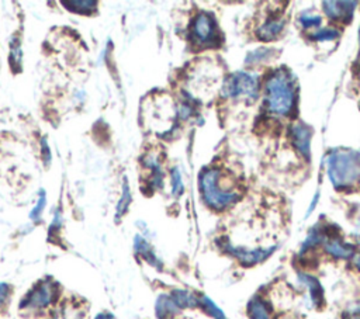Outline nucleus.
<instances>
[{
  "label": "nucleus",
  "mask_w": 360,
  "mask_h": 319,
  "mask_svg": "<svg viewBox=\"0 0 360 319\" xmlns=\"http://www.w3.org/2000/svg\"><path fill=\"white\" fill-rule=\"evenodd\" d=\"M292 76L284 70L274 72L264 84V105L271 114L288 115L294 107Z\"/></svg>",
  "instance_id": "1"
},
{
  "label": "nucleus",
  "mask_w": 360,
  "mask_h": 319,
  "mask_svg": "<svg viewBox=\"0 0 360 319\" xmlns=\"http://www.w3.org/2000/svg\"><path fill=\"white\" fill-rule=\"evenodd\" d=\"M328 176L336 188H347L360 180V155L349 149L333 150L328 157Z\"/></svg>",
  "instance_id": "2"
},
{
  "label": "nucleus",
  "mask_w": 360,
  "mask_h": 319,
  "mask_svg": "<svg viewBox=\"0 0 360 319\" xmlns=\"http://www.w3.org/2000/svg\"><path fill=\"white\" fill-rule=\"evenodd\" d=\"M219 170L207 169L200 176V187L202 198L208 207L217 211H222L231 207L236 200L238 194L229 190H224L219 185Z\"/></svg>",
  "instance_id": "3"
},
{
  "label": "nucleus",
  "mask_w": 360,
  "mask_h": 319,
  "mask_svg": "<svg viewBox=\"0 0 360 319\" xmlns=\"http://www.w3.org/2000/svg\"><path fill=\"white\" fill-rule=\"evenodd\" d=\"M257 93V77L246 72H236L228 76L222 84V94L229 98H246L249 101H255Z\"/></svg>",
  "instance_id": "4"
},
{
  "label": "nucleus",
  "mask_w": 360,
  "mask_h": 319,
  "mask_svg": "<svg viewBox=\"0 0 360 319\" xmlns=\"http://www.w3.org/2000/svg\"><path fill=\"white\" fill-rule=\"evenodd\" d=\"M221 247L225 253L235 257L245 267H252V266H256L259 263H263L276 250V246L249 249V247H245V246H235L228 240H224L221 243Z\"/></svg>",
  "instance_id": "5"
},
{
  "label": "nucleus",
  "mask_w": 360,
  "mask_h": 319,
  "mask_svg": "<svg viewBox=\"0 0 360 319\" xmlns=\"http://www.w3.org/2000/svg\"><path fill=\"white\" fill-rule=\"evenodd\" d=\"M56 285L51 280L38 282L21 301L20 306L22 309L39 311L49 306L56 298Z\"/></svg>",
  "instance_id": "6"
},
{
  "label": "nucleus",
  "mask_w": 360,
  "mask_h": 319,
  "mask_svg": "<svg viewBox=\"0 0 360 319\" xmlns=\"http://www.w3.org/2000/svg\"><path fill=\"white\" fill-rule=\"evenodd\" d=\"M322 249L328 256L336 260H352L356 253L354 246L345 242L338 233H328L322 243Z\"/></svg>",
  "instance_id": "7"
},
{
  "label": "nucleus",
  "mask_w": 360,
  "mask_h": 319,
  "mask_svg": "<svg viewBox=\"0 0 360 319\" xmlns=\"http://www.w3.org/2000/svg\"><path fill=\"white\" fill-rule=\"evenodd\" d=\"M191 32H193V38L195 42L198 44H212L217 38V28H215V22L211 18V15L202 13L198 14L194 18L193 27H191Z\"/></svg>",
  "instance_id": "8"
},
{
  "label": "nucleus",
  "mask_w": 360,
  "mask_h": 319,
  "mask_svg": "<svg viewBox=\"0 0 360 319\" xmlns=\"http://www.w3.org/2000/svg\"><path fill=\"white\" fill-rule=\"evenodd\" d=\"M297 277H298L300 284L302 287H305V289H307V297H308L309 305L315 309L322 308L325 304V292H323V288H322L319 280L307 271H298Z\"/></svg>",
  "instance_id": "9"
},
{
  "label": "nucleus",
  "mask_w": 360,
  "mask_h": 319,
  "mask_svg": "<svg viewBox=\"0 0 360 319\" xmlns=\"http://www.w3.org/2000/svg\"><path fill=\"white\" fill-rule=\"evenodd\" d=\"M356 1H325L323 11L325 14L335 21H350Z\"/></svg>",
  "instance_id": "10"
},
{
  "label": "nucleus",
  "mask_w": 360,
  "mask_h": 319,
  "mask_svg": "<svg viewBox=\"0 0 360 319\" xmlns=\"http://www.w3.org/2000/svg\"><path fill=\"white\" fill-rule=\"evenodd\" d=\"M249 319H273V309L267 299L260 295L253 297L246 306Z\"/></svg>",
  "instance_id": "11"
},
{
  "label": "nucleus",
  "mask_w": 360,
  "mask_h": 319,
  "mask_svg": "<svg viewBox=\"0 0 360 319\" xmlns=\"http://www.w3.org/2000/svg\"><path fill=\"white\" fill-rule=\"evenodd\" d=\"M291 141L295 149L304 155L305 157L309 156V145H311V131L302 124H295L291 128Z\"/></svg>",
  "instance_id": "12"
},
{
  "label": "nucleus",
  "mask_w": 360,
  "mask_h": 319,
  "mask_svg": "<svg viewBox=\"0 0 360 319\" xmlns=\"http://www.w3.org/2000/svg\"><path fill=\"white\" fill-rule=\"evenodd\" d=\"M284 28V20H281L280 17L277 18H270L267 21H264L259 28H257V38L260 41H264V42H270V41H274L283 31Z\"/></svg>",
  "instance_id": "13"
},
{
  "label": "nucleus",
  "mask_w": 360,
  "mask_h": 319,
  "mask_svg": "<svg viewBox=\"0 0 360 319\" xmlns=\"http://www.w3.org/2000/svg\"><path fill=\"white\" fill-rule=\"evenodd\" d=\"M134 247H135V252L150 266L156 267V268H160L162 266V261L158 259V256L155 254L152 246L145 240L143 236L141 235H136L135 236V240H134Z\"/></svg>",
  "instance_id": "14"
},
{
  "label": "nucleus",
  "mask_w": 360,
  "mask_h": 319,
  "mask_svg": "<svg viewBox=\"0 0 360 319\" xmlns=\"http://www.w3.org/2000/svg\"><path fill=\"white\" fill-rule=\"evenodd\" d=\"M156 315L159 319H172L180 309L170 295L163 294L156 299Z\"/></svg>",
  "instance_id": "15"
},
{
  "label": "nucleus",
  "mask_w": 360,
  "mask_h": 319,
  "mask_svg": "<svg viewBox=\"0 0 360 319\" xmlns=\"http://www.w3.org/2000/svg\"><path fill=\"white\" fill-rule=\"evenodd\" d=\"M174 304L179 306V309L184 308H195L200 306V298H197L194 294L186 289H174L170 294Z\"/></svg>",
  "instance_id": "16"
},
{
  "label": "nucleus",
  "mask_w": 360,
  "mask_h": 319,
  "mask_svg": "<svg viewBox=\"0 0 360 319\" xmlns=\"http://www.w3.org/2000/svg\"><path fill=\"white\" fill-rule=\"evenodd\" d=\"M52 319H83V311L73 304H66L55 312Z\"/></svg>",
  "instance_id": "17"
},
{
  "label": "nucleus",
  "mask_w": 360,
  "mask_h": 319,
  "mask_svg": "<svg viewBox=\"0 0 360 319\" xmlns=\"http://www.w3.org/2000/svg\"><path fill=\"white\" fill-rule=\"evenodd\" d=\"M200 306L214 319H228L226 315L221 311V308L217 306V304L212 299H210L207 295L200 297Z\"/></svg>",
  "instance_id": "18"
},
{
  "label": "nucleus",
  "mask_w": 360,
  "mask_h": 319,
  "mask_svg": "<svg viewBox=\"0 0 360 319\" xmlns=\"http://www.w3.org/2000/svg\"><path fill=\"white\" fill-rule=\"evenodd\" d=\"M129 202H131V191H129V187L127 184V181H124V188H122V195H121V200L118 201L117 204V212H115V219H120L128 209L129 207Z\"/></svg>",
  "instance_id": "19"
},
{
  "label": "nucleus",
  "mask_w": 360,
  "mask_h": 319,
  "mask_svg": "<svg viewBox=\"0 0 360 319\" xmlns=\"http://www.w3.org/2000/svg\"><path fill=\"white\" fill-rule=\"evenodd\" d=\"M309 38L312 41H318V42L333 41V39L339 38V32L336 30H333V28H321V30L315 31Z\"/></svg>",
  "instance_id": "20"
},
{
  "label": "nucleus",
  "mask_w": 360,
  "mask_h": 319,
  "mask_svg": "<svg viewBox=\"0 0 360 319\" xmlns=\"http://www.w3.org/2000/svg\"><path fill=\"white\" fill-rule=\"evenodd\" d=\"M62 4L65 6H70L69 8H73V10H79V11H84V10H91L94 8L96 6V1L93 0H86V1H62Z\"/></svg>",
  "instance_id": "21"
},
{
  "label": "nucleus",
  "mask_w": 360,
  "mask_h": 319,
  "mask_svg": "<svg viewBox=\"0 0 360 319\" xmlns=\"http://www.w3.org/2000/svg\"><path fill=\"white\" fill-rule=\"evenodd\" d=\"M172 183H173L172 193L174 197H179L183 193V181H181V176H180V171L177 167L172 170Z\"/></svg>",
  "instance_id": "22"
},
{
  "label": "nucleus",
  "mask_w": 360,
  "mask_h": 319,
  "mask_svg": "<svg viewBox=\"0 0 360 319\" xmlns=\"http://www.w3.org/2000/svg\"><path fill=\"white\" fill-rule=\"evenodd\" d=\"M45 204H46V198H45V193L41 191V195H39V200L37 202V205L32 208V211L30 212V219L32 221H38L41 218V214L45 208Z\"/></svg>",
  "instance_id": "23"
},
{
  "label": "nucleus",
  "mask_w": 360,
  "mask_h": 319,
  "mask_svg": "<svg viewBox=\"0 0 360 319\" xmlns=\"http://www.w3.org/2000/svg\"><path fill=\"white\" fill-rule=\"evenodd\" d=\"M339 319H360V304H353L347 306Z\"/></svg>",
  "instance_id": "24"
},
{
  "label": "nucleus",
  "mask_w": 360,
  "mask_h": 319,
  "mask_svg": "<svg viewBox=\"0 0 360 319\" xmlns=\"http://www.w3.org/2000/svg\"><path fill=\"white\" fill-rule=\"evenodd\" d=\"M300 22L304 30H308V28L318 27L321 24V18L318 15H301Z\"/></svg>",
  "instance_id": "25"
},
{
  "label": "nucleus",
  "mask_w": 360,
  "mask_h": 319,
  "mask_svg": "<svg viewBox=\"0 0 360 319\" xmlns=\"http://www.w3.org/2000/svg\"><path fill=\"white\" fill-rule=\"evenodd\" d=\"M8 295V285L4 282H0V306L6 302Z\"/></svg>",
  "instance_id": "26"
},
{
  "label": "nucleus",
  "mask_w": 360,
  "mask_h": 319,
  "mask_svg": "<svg viewBox=\"0 0 360 319\" xmlns=\"http://www.w3.org/2000/svg\"><path fill=\"white\" fill-rule=\"evenodd\" d=\"M352 263L356 267V270L360 273V252H356L352 257Z\"/></svg>",
  "instance_id": "27"
},
{
  "label": "nucleus",
  "mask_w": 360,
  "mask_h": 319,
  "mask_svg": "<svg viewBox=\"0 0 360 319\" xmlns=\"http://www.w3.org/2000/svg\"><path fill=\"white\" fill-rule=\"evenodd\" d=\"M94 319H112V318H111V315H108V313H105V312H100V313L96 315Z\"/></svg>",
  "instance_id": "28"
}]
</instances>
